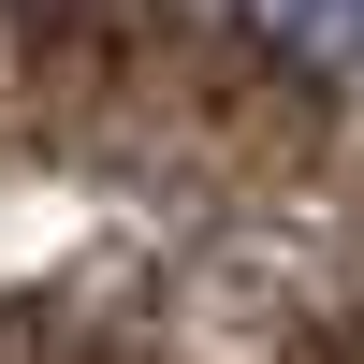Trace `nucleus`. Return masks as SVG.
I'll return each instance as SVG.
<instances>
[{"mask_svg":"<svg viewBox=\"0 0 364 364\" xmlns=\"http://www.w3.org/2000/svg\"><path fill=\"white\" fill-rule=\"evenodd\" d=\"M233 15H248L262 44H291L306 73H350L364 87V0H233Z\"/></svg>","mask_w":364,"mask_h":364,"instance_id":"1","label":"nucleus"}]
</instances>
